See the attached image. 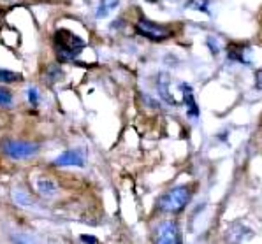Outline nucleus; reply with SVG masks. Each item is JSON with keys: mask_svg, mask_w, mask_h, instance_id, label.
<instances>
[{"mask_svg": "<svg viewBox=\"0 0 262 244\" xmlns=\"http://www.w3.org/2000/svg\"><path fill=\"white\" fill-rule=\"evenodd\" d=\"M150 2H159V0H150Z\"/></svg>", "mask_w": 262, "mask_h": 244, "instance_id": "obj_21", "label": "nucleus"}, {"mask_svg": "<svg viewBox=\"0 0 262 244\" xmlns=\"http://www.w3.org/2000/svg\"><path fill=\"white\" fill-rule=\"evenodd\" d=\"M35 190H37L39 195H42V197H51V195L56 193V185H55V181H51V179L41 178V179H37V183H35Z\"/></svg>", "mask_w": 262, "mask_h": 244, "instance_id": "obj_8", "label": "nucleus"}, {"mask_svg": "<svg viewBox=\"0 0 262 244\" xmlns=\"http://www.w3.org/2000/svg\"><path fill=\"white\" fill-rule=\"evenodd\" d=\"M118 4H120V0H100L99 7H97V11H95V18L102 19V18H106V16H110L113 11L118 7Z\"/></svg>", "mask_w": 262, "mask_h": 244, "instance_id": "obj_9", "label": "nucleus"}, {"mask_svg": "<svg viewBox=\"0 0 262 244\" xmlns=\"http://www.w3.org/2000/svg\"><path fill=\"white\" fill-rule=\"evenodd\" d=\"M79 241H81V242H99V239L92 237V235H81V237H79Z\"/></svg>", "mask_w": 262, "mask_h": 244, "instance_id": "obj_20", "label": "nucleus"}, {"mask_svg": "<svg viewBox=\"0 0 262 244\" xmlns=\"http://www.w3.org/2000/svg\"><path fill=\"white\" fill-rule=\"evenodd\" d=\"M192 199V188L188 185H180L171 188L157 201V211L164 214H178L188 206Z\"/></svg>", "mask_w": 262, "mask_h": 244, "instance_id": "obj_2", "label": "nucleus"}, {"mask_svg": "<svg viewBox=\"0 0 262 244\" xmlns=\"http://www.w3.org/2000/svg\"><path fill=\"white\" fill-rule=\"evenodd\" d=\"M180 90H181V97H183V106L187 107L188 116H190V118H197V116H199V106H197L195 99H193V91L190 85L181 83Z\"/></svg>", "mask_w": 262, "mask_h": 244, "instance_id": "obj_7", "label": "nucleus"}, {"mask_svg": "<svg viewBox=\"0 0 262 244\" xmlns=\"http://www.w3.org/2000/svg\"><path fill=\"white\" fill-rule=\"evenodd\" d=\"M134 29H136V34L141 35V37L148 39V41H155V42L166 41V39H169L172 35V32L169 27L151 21V19L144 18V16H141V18L138 19V23L134 25Z\"/></svg>", "mask_w": 262, "mask_h": 244, "instance_id": "obj_4", "label": "nucleus"}, {"mask_svg": "<svg viewBox=\"0 0 262 244\" xmlns=\"http://www.w3.org/2000/svg\"><path fill=\"white\" fill-rule=\"evenodd\" d=\"M193 7L195 9H199V11H203V13H206V14H209V11H208V0H203V2H193Z\"/></svg>", "mask_w": 262, "mask_h": 244, "instance_id": "obj_17", "label": "nucleus"}, {"mask_svg": "<svg viewBox=\"0 0 262 244\" xmlns=\"http://www.w3.org/2000/svg\"><path fill=\"white\" fill-rule=\"evenodd\" d=\"M206 42H208L209 50H213V55H216V53H219V44H216V39H215V37H211V35H209Z\"/></svg>", "mask_w": 262, "mask_h": 244, "instance_id": "obj_18", "label": "nucleus"}, {"mask_svg": "<svg viewBox=\"0 0 262 244\" xmlns=\"http://www.w3.org/2000/svg\"><path fill=\"white\" fill-rule=\"evenodd\" d=\"M169 79H167V76L166 74H160V79H159V91H160V95H162V99L164 101H167L169 104H172L174 106V99H172V95H171V91H169Z\"/></svg>", "mask_w": 262, "mask_h": 244, "instance_id": "obj_10", "label": "nucleus"}, {"mask_svg": "<svg viewBox=\"0 0 262 244\" xmlns=\"http://www.w3.org/2000/svg\"><path fill=\"white\" fill-rule=\"evenodd\" d=\"M23 76L18 74V72L13 70H7V69H0V83L7 85V83H16V81H21Z\"/></svg>", "mask_w": 262, "mask_h": 244, "instance_id": "obj_13", "label": "nucleus"}, {"mask_svg": "<svg viewBox=\"0 0 262 244\" xmlns=\"http://www.w3.org/2000/svg\"><path fill=\"white\" fill-rule=\"evenodd\" d=\"M13 197H14L16 204H18V206H21V207H32V206H35L34 199H32L30 195H28L27 191H23V190H14Z\"/></svg>", "mask_w": 262, "mask_h": 244, "instance_id": "obj_12", "label": "nucleus"}, {"mask_svg": "<svg viewBox=\"0 0 262 244\" xmlns=\"http://www.w3.org/2000/svg\"><path fill=\"white\" fill-rule=\"evenodd\" d=\"M255 88L262 90V69L255 72Z\"/></svg>", "mask_w": 262, "mask_h": 244, "instance_id": "obj_19", "label": "nucleus"}, {"mask_svg": "<svg viewBox=\"0 0 262 244\" xmlns=\"http://www.w3.org/2000/svg\"><path fill=\"white\" fill-rule=\"evenodd\" d=\"M53 47L58 62L69 63L74 62L81 55V51L86 47V42L79 35H76L74 32L67 29H58L53 34Z\"/></svg>", "mask_w": 262, "mask_h": 244, "instance_id": "obj_1", "label": "nucleus"}, {"mask_svg": "<svg viewBox=\"0 0 262 244\" xmlns=\"http://www.w3.org/2000/svg\"><path fill=\"white\" fill-rule=\"evenodd\" d=\"M41 146L32 141H19V139L6 137L0 141V153L11 160H27L39 153Z\"/></svg>", "mask_w": 262, "mask_h": 244, "instance_id": "obj_3", "label": "nucleus"}, {"mask_svg": "<svg viewBox=\"0 0 262 244\" xmlns=\"http://www.w3.org/2000/svg\"><path fill=\"white\" fill-rule=\"evenodd\" d=\"M62 76H63L62 67H60V65H50L46 69L44 79H46L48 85H51V83H55V81H60V79H62Z\"/></svg>", "mask_w": 262, "mask_h": 244, "instance_id": "obj_11", "label": "nucleus"}, {"mask_svg": "<svg viewBox=\"0 0 262 244\" xmlns=\"http://www.w3.org/2000/svg\"><path fill=\"white\" fill-rule=\"evenodd\" d=\"M25 93H27V101L30 102V106L32 107H37L39 106V101H41V95H39L37 88H34V86L27 88Z\"/></svg>", "mask_w": 262, "mask_h": 244, "instance_id": "obj_15", "label": "nucleus"}, {"mask_svg": "<svg viewBox=\"0 0 262 244\" xmlns=\"http://www.w3.org/2000/svg\"><path fill=\"white\" fill-rule=\"evenodd\" d=\"M11 102H13V93H11V91L7 90V88L0 86V107L11 106Z\"/></svg>", "mask_w": 262, "mask_h": 244, "instance_id": "obj_16", "label": "nucleus"}, {"mask_svg": "<svg viewBox=\"0 0 262 244\" xmlns=\"http://www.w3.org/2000/svg\"><path fill=\"white\" fill-rule=\"evenodd\" d=\"M180 229H178V223L169 219V222H164L157 227L155 232V242L159 244H176L180 242Z\"/></svg>", "mask_w": 262, "mask_h": 244, "instance_id": "obj_5", "label": "nucleus"}, {"mask_svg": "<svg viewBox=\"0 0 262 244\" xmlns=\"http://www.w3.org/2000/svg\"><path fill=\"white\" fill-rule=\"evenodd\" d=\"M84 153L81 150H67L53 160L55 167H84Z\"/></svg>", "mask_w": 262, "mask_h": 244, "instance_id": "obj_6", "label": "nucleus"}, {"mask_svg": "<svg viewBox=\"0 0 262 244\" xmlns=\"http://www.w3.org/2000/svg\"><path fill=\"white\" fill-rule=\"evenodd\" d=\"M243 46H229L227 50V57L234 62H241V63H247V58L243 57Z\"/></svg>", "mask_w": 262, "mask_h": 244, "instance_id": "obj_14", "label": "nucleus"}]
</instances>
